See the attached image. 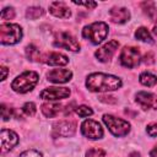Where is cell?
I'll return each mask as SVG.
<instances>
[{
  "label": "cell",
  "mask_w": 157,
  "mask_h": 157,
  "mask_svg": "<svg viewBox=\"0 0 157 157\" xmlns=\"http://www.w3.org/2000/svg\"><path fill=\"white\" fill-rule=\"evenodd\" d=\"M22 38V28L15 23H2L0 26V42L4 45H13Z\"/></svg>",
  "instance_id": "cell-4"
},
{
  "label": "cell",
  "mask_w": 157,
  "mask_h": 157,
  "mask_svg": "<svg viewBox=\"0 0 157 157\" xmlns=\"http://www.w3.org/2000/svg\"><path fill=\"white\" fill-rule=\"evenodd\" d=\"M81 132L90 140H98L103 137V129L101 124L96 120L87 119L81 125Z\"/></svg>",
  "instance_id": "cell-8"
},
{
  "label": "cell",
  "mask_w": 157,
  "mask_h": 157,
  "mask_svg": "<svg viewBox=\"0 0 157 157\" xmlns=\"http://www.w3.org/2000/svg\"><path fill=\"white\" fill-rule=\"evenodd\" d=\"M139 81L141 85L144 86H147V87H152L157 83V76L151 74V72H142L140 76H139Z\"/></svg>",
  "instance_id": "cell-19"
},
{
  "label": "cell",
  "mask_w": 157,
  "mask_h": 157,
  "mask_svg": "<svg viewBox=\"0 0 157 157\" xmlns=\"http://www.w3.org/2000/svg\"><path fill=\"white\" fill-rule=\"evenodd\" d=\"M150 156H151V157H157V145L150 151Z\"/></svg>",
  "instance_id": "cell-33"
},
{
  "label": "cell",
  "mask_w": 157,
  "mask_h": 157,
  "mask_svg": "<svg viewBox=\"0 0 157 157\" xmlns=\"http://www.w3.org/2000/svg\"><path fill=\"white\" fill-rule=\"evenodd\" d=\"M18 157H43L40 152L36 151V150H27L25 152H22Z\"/></svg>",
  "instance_id": "cell-30"
},
{
  "label": "cell",
  "mask_w": 157,
  "mask_h": 157,
  "mask_svg": "<svg viewBox=\"0 0 157 157\" xmlns=\"http://www.w3.org/2000/svg\"><path fill=\"white\" fill-rule=\"evenodd\" d=\"M86 87L91 92H109L121 87V80L114 75L94 72L86 78Z\"/></svg>",
  "instance_id": "cell-1"
},
{
  "label": "cell",
  "mask_w": 157,
  "mask_h": 157,
  "mask_svg": "<svg viewBox=\"0 0 157 157\" xmlns=\"http://www.w3.org/2000/svg\"><path fill=\"white\" fill-rule=\"evenodd\" d=\"M108 25L104 22H93L82 29L83 38L88 39L92 44L102 43L108 36Z\"/></svg>",
  "instance_id": "cell-3"
},
{
  "label": "cell",
  "mask_w": 157,
  "mask_h": 157,
  "mask_svg": "<svg viewBox=\"0 0 157 157\" xmlns=\"http://www.w3.org/2000/svg\"><path fill=\"white\" fill-rule=\"evenodd\" d=\"M109 17L114 23H125L130 18V12L126 7H112L109 11Z\"/></svg>",
  "instance_id": "cell-17"
},
{
  "label": "cell",
  "mask_w": 157,
  "mask_h": 157,
  "mask_svg": "<svg viewBox=\"0 0 157 157\" xmlns=\"http://www.w3.org/2000/svg\"><path fill=\"white\" fill-rule=\"evenodd\" d=\"M1 113H2V119L4 120H9L13 114V109L9 108L6 104H1Z\"/></svg>",
  "instance_id": "cell-28"
},
{
  "label": "cell",
  "mask_w": 157,
  "mask_h": 157,
  "mask_svg": "<svg viewBox=\"0 0 157 157\" xmlns=\"http://www.w3.org/2000/svg\"><path fill=\"white\" fill-rule=\"evenodd\" d=\"M72 77V72L67 69H54L47 74V78L54 83H65L70 81Z\"/></svg>",
  "instance_id": "cell-14"
},
{
  "label": "cell",
  "mask_w": 157,
  "mask_h": 157,
  "mask_svg": "<svg viewBox=\"0 0 157 157\" xmlns=\"http://www.w3.org/2000/svg\"><path fill=\"white\" fill-rule=\"evenodd\" d=\"M74 4H76V5H78V6H85V7H87V9H93V7L97 6L96 2H76V1H74Z\"/></svg>",
  "instance_id": "cell-31"
},
{
  "label": "cell",
  "mask_w": 157,
  "mask_h": 157,
  "mask_svg": "<svg viewBox=\"0 0 157 157\" xmlns=\"http://www.w3.org/2000/svg\"><path fill=\"white\" fill-rule=\"evenodd\" d=\"M131 157H140V153H132Z\"/></svg>",
  "instance_id": "cell-35"
},
{
  "label": "cell",
  "mask_w": 157,
  "mask_h": 157,
  "mask_svg": "<svg viewBox=\"0 0 157 157\" xmlns=\"http://www.w3.org/2000/svg\"><path fill=\"white\" fill-rule=\"evenodd\" d=\"M36 105H34V103H32V102H27V103H25L23 104V107H22V112L27 115V117H32V115H34L36 114Z\"/></svg>",
  "instance_id": "cell-25"
},
{
  "label": "cell",
  "mask_w": 157,
  "mask_h": 157,
  "mask_svg": "<svg viewBox=\"0 0 157 157\" xmlns=\"http://www.w3.org/2000/svg\"><path fill=\"white\" fill-rule=\"evenodd\" d=\"M42 99L47 101H58V99H64L70 96V90L67 87H48L43 90L39 93Z\"/></svg>",
  "instance_id": "cell-10"
},
{
  "label": "cell",
  "mask_w": 157,
  "mask_h": 157,
  "mask_svg": "<svg viewBox=\"0 0 157 157\" xmlns=\"http://www.w3.org/2000/svg\"><path fill=\"white\" fill-rule=\"evenodd\" d=\"M141 59V54L139 48L136 47H124L120 53V63L123 66L132 69L135 67Z\"/></svg>",
  "instance_id": "cell-7"
},
{
  "label": "cell",
  "mask_w": 157,
  "mask_h": 157,
  "mask_svg": "<svg viewBox=\"0 0 157 157\" xmlns=\"http://www.w3.org/2000/svg\"><path fill=\"white\" fill-rule=\"evenodd\" d=\"M135 37L136 39L141 40V42H146V43H153V38L150 34V32L147 31V28L145 27H140L137 28V31L135 32Z\"/></svg>",
  "instance_id": "cell-22"
},
{
  "label": "cell",
  "mask_w": 157,
  "mask_h": 157,
  "mask_svg": "<svg viewBox=\"0 0 157 157\" xmlns=\"http://www.w3.org/2000/svg\"><path fill=\"white\" fill-rule=\"evenodd\" d=\"M118 47H119V42H118V40H115V39L109 40V42L105 43L103 47H101L99 49H97L96 53H94V55H96V58H97L99 61H102V63L109 61V60L112 59V56L114 55V53L117 52Z\"/></svg>",
  "instance_id": "cell-11"
},
{
  "label": "cell",
  "mask_w": 157,
  "mask_h": 157,
  "mask_svg": "<svg viewBox=\"0 0 157 157\" xmlns=\"http://www.w3.org/2000/svg\"><path fill=\"white\" fill-rule=\"evenodd\" d=\"M0 137H1V147L4 152L12 150L18 144L17 134L10 129H2L0 132Z\"/></svg>",
  "instance_id": "cell-13"
},
{
  "label": "cell",
  "mask_w": 157,
  "mask_h": 157,
  "mask_svg": "<svg viewBox=\"0 0 157 157\" xmlns=\"http://www.w3.org/2000/svg\"><path fill=\"white\" fill-rule=\"evenodd\" d=\"M75 110H76L77 115L81 118H86V117H90L93 114V110L87 105H78V107H76Z\"/></svg>",
  "instance_id": "cell-24"
},
{
  "label": "cell",
  "mask_w": 157,
  "mask_h": 157,
  "mask_svg": "<svg viewBox=\"0 0 157 157\" xmlns=\"http://www.w3.org/2000/svg\"><path fill=\"white\" fill-rule=\"evenodd\" d=\"M86 157H105V152L102 148L93 147L86 152Z\"/></svg>",
  "instance_id": "cell-26"
},
{
  "label": "cell",
  "mask_w": 157,
  "mask_h": 157,
  "mask_svg": "<svg viewBox=\"0 0 157 157\" xmlns=\"http://www.w3.org/2000/svg\"><path fill=\"white\" fill-rule=\"evenodd\" d=\"M54 45L59 47V48H64V49L70 50V52H78L80 50V43L69 32L56 33L54 37Z\"/></svg>",
  "instance_id": "cell-6"
},
{
  "label": "cell",
  "mask_w": 157,
  "mask_h": 157,
  "mask_svg": "<svg viewBox=\"0 0 157 157\" xmlns=\"http://www.w3.org/2000/svg\"><path fill=\"white\" fill-rule=\"evenodd\" d=\"M136 103L142 109H157V94L150 92H137L136 93Z\"/></svg>",
  "instance_id": "cell-12"
},
{
  "label": "cell",
  "mask_w": 157,
  "mask_h": 157,
  "mask_svg": "<svg viewBox=\"0 0 157 157\" xmlns=\"http://www.w3.org/2000/svg\"><path fill=\"white\" fill-rule=\"evenodd\" d=\"M43 13H44V10H43L42 7H38V6L28 7L27 11H26V16H27V18H29V20H36V18L40 17Z\"/></svg>",
  "instance_id": "cell-23"
},
{
  "label": "cell",
  "mask_w": 157,
  "mask_h": 157,
  "mask_svg": "<svg viewBox=\"0 0 157 157\" xmlns=\"http://www.w3.org/2000/svg\"><path fill=\"white\" fill-rule=\"evenodd\" d=\"M15 17V10L12 7H5L1 11V20L7 21V20H12Z\"/></svg>",
  "instance_id": "cell-27"
},
{
  "label": "cell",
  "mask_w": 157,
  "mask_h": 157,
  "mask_svg": "<svg viewBox=\"0 0 157 157\" xmlns=\"http://www.w3.org/2000/svg\"><path fill=\"white\" fill-rule=\"evenodd\" d=\"M38 80L39 76L36 71H25L12 81L11 88L17 93H26L34 88Z\"/></svg>",
  "instance_id": "cell-2"
},
{
  "label": "cell",
  "mask_w": 157,
  "mask_h": 157,
  "mask_svg": "<svg viewBox=\"0 0 157 157\" xmlns=\"http://www.w3.org/2000/svg\"><path fill=\"white\" fill-rule=\"evenodd\" d=\"M146 132L151 136V137H156L157 136V123H151L147 125L146 128Z\"/></svg>",
  "instance_id": "cell-29"
},
{
  "label": "cell",
  "mask_w": 157,
  "mask_h": 157,
  "mask_svg": "<svg viewBox=\"0 0 157 157\" xmlns=\"http://www.w3.org/2000/svg\"><path fill=\"white\" fill-rule=\"evenodd\" d=\"M76 131V124L69 120H60L53 125L54 137H70Z\"/></svg>",
  "instance_id": "cell-9"
},
{
  "label": "cell",
  "mask_w": 157,
  "mask_h": 157,
  "mask_svg": "<svg viewBox=\"0 0 157 157\" xmlns=\"http://www.w3.org/2000/svg\"><path fill=\"white\" fill-rule=\"evenodd\" d=\"M61 109H63L61 104H59V103H44V104H42V113L47 118L56 117Z\"/></svg>",
  "instance_id": "cell-18"
},
{
  "label": "cell",
  "mask_w": 157,
  "mask_h": 157,
  "mask_svg": "<svg viewBox=\"0 0 157 157\" xmlns=\"http://www.w3.org/2000/svg\"><path fill=\"white\" fill-rule=\"evenodd\" d=\"M141 6H142L144 12L147 15V17H150L151 20H156L157 18V9H156L153 2L146 1V2H142Z\"/></svg>",
  "instance_id": "cell-21"
},
{
  "label": "cell",
  "mask_w": 157,
  "mask_h": 157,
  "mask_svg": "<svg viewBox=\"0 0 157 157\" xmlns=\"http://www.w3.org/2000/svg\"><path fill=\"white\" fill-rule=\"evenodd\" d=\"M42 61L48 64V65H52V66H63V65H66L69 63V58L64 54L53 52V53L43 55Z\"/></svg>",
  "instance_id": "cell-15"
},
{
  "label": "cell",
  "mask_w": 157,
  "mask_h": 157,
  "mask_svg": "<svg viewBox=\"0 0 157 157\" xmlns=\"http://www.w3.org/2000/svg\"><path fill=\"white\" fill-rule=\"evenodd\" d=\"M153 33L157 36V18L155 20V25H153Z\"/></svg>",
  "instance_id": "cell-34"
},
{
  "label": "cell",
  "mask_w": 157,
  "mask_h": 157,
  "mask_svg": "<svg viewBox=\"0 0 157 157\" xmlns=\"http://www.w3.org/2000/svg\"><path fill=\"white\" fill-rule=\"evenodd\" d=\"M49 11L52 15H54L55 17H59V18H69L71 16L70 9L66 6L65 2H61V1L52 2L49 5Z\"/></svg>",
  "instance_id": "cell-16"
},
{
  "label": "cell",
  "mask_w": 157,
  "mask_h": 157,
  "mask_svg": "<svg viewBox=\"0 0 157 157\" xmlns=\"http://www.w3.org/2000/svg\"><path fill=\"white\" fill-rule=\"evenodd\" d=\"M1 71H2V77H1V80L4 81V80L6 78V76H7V67L1 66Z\"/></svg>",
  "instance_id": "cell-32"
},
{
  "label": "cell",
  "mask_w": 157,
  "mask_h": 157,
  "mask_svg": "<svg viewBox=\"0 0 157 157\" xmlns=\"http://www.w3.org/2000/svg\"><path fill=\"white\" fill-rule=\"evenodd\" d=\"M103 121L114 136H118V137L125 136L130 131V124L121 118H117V117L110 115V114H104Z\"/></svg>",
  "instance_id": "cell-5"
},
{
  "label": "cell",
  "mask_w": 157,
  "mask_h": 157,
  "mask_svg": "<svg viewBox=\"0 0 157 157\" xmlns=\"http://www.w3.org/2000/svg\"><path fill=\"white\" fill-rule=\"evenodd\" d=\"M26 55L31 61H42V58H43L39 53V49L33 44H29L26 47Z\"/></svg>",
  "instance_id": "cell-20"
}]
</instances>
